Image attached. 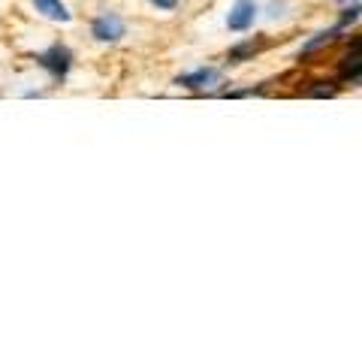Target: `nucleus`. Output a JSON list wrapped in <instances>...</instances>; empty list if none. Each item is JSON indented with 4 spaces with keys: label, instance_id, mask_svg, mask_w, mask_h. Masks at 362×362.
Instances as JSON below:
<instances>
[{
    "label": "nucleus",
    "instance_id": "20e7f679",
    "mask_svg": "<svg viewBox=\"0 0 362 362\" xmlns=\"http://www.w3.org/2000/svg\"><path fill=\"white\" fill-rule=\"evenodd\" d=\"M90 30H94V37L100 42H115V40L124 37V21L118 16H100Z\"/></svg>",
    "mask_w": 362,
    "mask_h": 362
},
{
    "label": "nucleus",
    "instance_id": "f03ea898",
    "mask_svg": "<svg viewBox=\"0 0 362 362\" xmlns=\"http://www.w3.org/2000/svg\"><path fill=\"white\" fill-rule=\"evenodd\" d=\"M254 18H257V6L251 4V0H239V4L230 9V16H226V28L242 33V30H247L254 25Z\"/></svg>",
    "mask_w": 362,
    "mask_h": 362
},
{
    "label": "nucleus",
    "instance_id": "6e6552de",
    "mask_svg": "<svg viewBox=\"0 0 362 362\" xmlns=\"http://www.w3.org/2000/svg\"><path fill=\"white\" fill-rule=\"evenodd\" d=\"M151 4H154L157 9H175V6L181 4V0H151Z\"/></svg>",
    "mask_w": 362,
    "mask_h": 362
},
{
    "label": "nucleus",
    "instance_id": "0eeeda50",
    "mask_svg": "<svg viewBox=\"0 0 362 362\" xmlns=\"http://www.w3.org/2000/svg\"><path fill=\"white\" fill-rule=\"evenodd\" d=\"M257 49H259V45H254V42L235 45V49H230V61L239 64V61H245V58H251V54H257Z\"/></svg>",
    "mask_w": 362,
    "mask_h": 362
},
{
    "label": "nucleus",
    "instance_id": "7ed1b4c3",
    "mask_svg": "<svg viewBox=\"0 0 362 362\" xmlns=\"http://www.w3.org/2000/svg\"><path fill=\"white\" fill-rule=\"evenodd\" d=\"M341 78L344 82H350V85H362V40L359 42H354L350 45V54L341 61Z\"/></svg>",
    "mask_w": 362,
    "mask_h": 362
},
{
    "label": "nucleus",
    "instance_id": "39448f33",
    "mask_svg": "<svg viewBox=\"0 0 362 362\" xmlns=\"http://www.w3.org/2000/svg\"><path fill=\"white\" fill-rule=\"evenodd\" d=\"M218 82V70H197V73H187L178 78V85H185L190 90H202L206 85H214Z\"/></svg>",
    "mask_w": 362,
    "mask_h": 362
},
{
    "label": "nucleus",
    "instance_id": "f257e3e1",
    "mask_svg": "<svg viewBox=\"0 0 362 362\" xmlns=\"http://www.w3.org/2000/svg\"><path fill=\"white\" fill-rule=\"evenodd\" d=\"M37 64L42 66V70H49L52 78H58V82H61V78H66V73H70L73 54H70V49H66V45H52L49 52L40 54Z\"/></svg>",
    "mask_w": 362,
    "mask_h": 362
},
{
    "label": "nucleus",
    "instance_id": "423d86ee",
    "mask_svg": "<svg viewBox=\"0 0 362 362\" xmlns=\"http://www.w3.org/2000/svg\"><path fill=\"white\" fill-rule=\"evenodd\" d=\"M33 6H37V13H42L52 21H70V13H66L61 0H33Z\"/></svg>",
    "mask_w": 362,
    "mask_h": 362
}]
</instances>
